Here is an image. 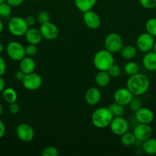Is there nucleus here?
<instances>
[{"label": "nucleus", "mask_w": 156, "mask_h": 156, "mask_svg": "<svg viewBox=\"0 0 156 156\" xmlns=\"http://www.w3.org/2000/svg\"><path fill=\"white\" fill-rule=\"evenodd\" d=\"M150 86L149 79L143 73L130 76L126 82V88L134 95H142L148 91Z\"/></svg>", "instance_id": "nucleus-1"}, {"label": "nucleus", "mask_w": 156, "mask_h": 156, "mask_svg": "<svg viewBox=\"0 0 156 156\" xmlns=\"http://www.w3.org/2000/svg\"><path fill=\"white\" fill-rule=\"evenodd\" d=\"M113 118L108 108L101 107L93 112L91 116L92 124L98 129H104L110 126Z\"/></svg>", "instance_id": "nucleus-2"}, {"label": "nucleus", "mask_w": 156, "mask_h": 156, "mask_svg": "<svg viewBox=\"0 0 156 156\" xmlns=\"http://www.w3.org/2000/svg\"><path fill=\"white\" fill-rule=\"evenodd\" d=\"M93 66L99 71H108L115 63L113 53L107 50H100L95 53L93 59Z\"/></svg>", "instance_id": "nucleus-3"}, {"label": "nucleus", "mask_w": 156, "mask_h": 156, "mask_svg": "<svg viewBox=\"0 0 156 156\" xmlns=\"http://www.w3.org/2000/svg\"><path fill=\"white\" fill-rule=\"evenodd\" d=\"M28 25L25 21V18L21 17H13L9 20L8 23V29L11 34L15 37L24 36L26 31L28 29Z\"/></svg>", "instance_id": "nucleus-4"}, {"label": "nucleus", "mask_w": 156, "mask_h": 156, "mask_svg": "<svg viewBox=\"0 0 156 156\" xmlns=\"http://www.w3.org/2000/svg\"><path fill=\"white\" fill-rule=\"evenodd\" d=\"M104 47L106 50L112 53H117L120 52L123 47V41L120 35L115 32L108 34L104 40Z\"/></svg>", "instance_id": "nucleus-5"}, {"label": "nucleus", "mask_w": 156, "mask_h": 156, "mask_svg": "<svg viewBox=\"0 0 156 156\" xmlns=\"http://www.w3.org/2000/svg\"><path fill=\"white\" fill-rule=\"evenodd\" d=\"M6 53L12 60L20 62L24 56H26L25 47L21 43L12 41L9 43L6 47Z\"/></svg>", "instance_id": "nucleus-6"}, {"label": "nucleus", "mask_w": 156, "mask_h": 156, "mask_svg": "<svg viewBox=\"0 0 156 156\" xmlns=\"http://www.w3.org/2000/svg\"><path fill=\"white\" fill-rule=\"evenodd\" d=\"M154 41V37L152 35L148 32L142 33L139 34L136 40V48L142 53H148L152 50Z\"/></svg>", "instance_id": "nucleus-7"}, {"label": "nucleus", "mask_w": 156, "mask_h": 156, "mask_svg": "<svg viewBox=\"0 0 156 156\" xmlns=\"http://www.w3.org/2000/svg\"><path fill=\"white\" fill-rule=\"evenodd\" d=\"M42 85V78L35 72L26 74L22 80V85L28 91H36Z\"/></svg>", "instance_id": "nucleus-8"}, {"label": "nucleus", "mask_w": 156, "mask_h": 156, "mask_svg": "<svg viewBox=\"0 0 156 156\" xmlns=\"http://www.w3.org/2000/svg\"><path fill=\"white\" fill-rule=\"evenodd\" d=\"M110 129L111 132L116 136H121L128 130V123L122 116L114 117L110 124Z\"/></svg>", "instance_id": "nucleus-9"}, {"label": "nucleus", "mask_w": 156, "mask_h": 156, "mask_svg": "<svg viewBox=\"0 0 156 156\" xmlns=\"http://www.w3.org/2000/svg\"><path fill=\"white\" fill-rule=\"evenodd\" d=\"M16 136L21 141L24 143H29L33 140L35 133L33 127L30 124L26 123H20L16 128Z\"/></svg>", "instance_id": "nucleus-10"}, {"label": "nucleus", "mask_w": 156, "mask_h": 156, "mask_svg": "<svg viewBox=\"0 0 156 156\" xmlns=\"http://www.w3.org/2000/svg\"><path fill=\"white\" fill-rule=\"evenodd\" d=\"M42 37L47 41H54L59 35V29L56 24L50 21L41 24L39 27Z\"/></svg>", "instance_id": "nucleus-11"}, {"label": "nucleus", "mask_w": 156, "mask_h": 156, "mask_svg": "<svg viewBox=\"0 0 156 156\" xmlns=\"http://www.w3.org/2000/svg\"><path fill=\"white\" fill-rule=\"evenodd\" d=\"M133 134L136 139V141L141 143L145 141L148 139L151 138L153 134V129L150 124L139 123L133 130Z\"/></svg>", "instance_id": "nucleus-12"}, {"label": "nucleus", "mask_w": 156, "mask_h": 156, "mask_svg": "<svg viewBox=\"0 0 156 156\" xmlns=\"http://www.w3.org/2000/svg\"><path fill=\"white\" fill-rule=\"evenodd\" d=\"M83 21L85 25L91 30H96L100 27L101 19L99 15L92 10L84 12Z\"/></svg>", "instance_id": "nucleus-13"}, {"label": "nucleus", "mask_w": 156, "mask_h": 156, "mask_svg": "<svg viewBox=\"0 0 156 156\" xmlns=\"http://www.w3.org/2000/svg\"><path fill=\"white\" fill-rule=\"evenodd\" d=\"M133 98H134V94L127 88H118L113 94L114 101L123 105L124 107L129 105Z\"/></svg>", "instance_id": "nucleus-14"}, {"label": "nucleus", "mask_w": 156, "mask_h": 156, "mask_svg": "<svg viewBox=\"0 0 156 156\" xmlns=\"http://www.w3.org/2000/svg\"><path fill=\"white\" fill-rule=\"evenodd\" d=\"M135 117L139 123L150 124L154 120V112L148 108L142 107L135 112Z\"/></svg>", "instance_id": "nucleus-15"}, {"label": "nucleus", "mask_w": 156, "mask_h": 156, "mask_svg": "<svg viewBox=\"0 0 156 156\" xmlns=\"http://www.w3.org/2000/svg\"><path fill=\"white\" fill-rule=\"evenodd\" d=\"M101 98H102V94L100 90L96 87H91L88 88L84 95L86 102L90 106H95L98 105L100 101Z\"/></svg>", "instance_id": "nucleus-16"}, {"label": "nucleus", "mask_w": 156, "mask_h": 156, "mask_svg": "<svg viewBox=\"0 0 156 156\" xmlns=\"http://www.w3.org/2000/svg\"><path fill=\"white\" fill-rule=\"evenodd\" d=\"M24 37L28 44H34V45H38L41 42L43 38L39 29L35 27H28Z\"/></svg>", "instance_id": "nucleus-17"}, {"label": "nucleus", "mask_w": 156, "mask_h": 156, "mask_svg": "<svg viewBox=\"0 0 156 156\" xmlns=\"http://www.w3.org/2000/svg\"><path fill=\"white\" fill-rule=\"evenodd\" d=\"M142 65L148 71H156V53L153 51L145 53L142 58Z\"/></svg>", "instance_id": "nucleus-18"}, {"label": "nucleus", "mask_w": 156, "mask_h": 156, "mask_svg": "<svg viewBox=\"0 0 156 156\" xmlns=\"http://www.w3.org/2000/svg\"><path fill=\"white\" fill-rule=\"evenodd\" d=\"M36 68V64L34 59L30 56H24L19 63V69L25 74L34 73Z\"/></svg>", "instance_id": "nucleus-19"}, {"label": "nucleus", "mask_w": 156, "mask_h": 156, "mask_svg": "<svg viewBox=\"0 0 156 156\" xmlns=\"http://www.w3.org/2000/svg\"><path fill=\"white\" fill-rule=\"evenodd\" d=\"M111 77L107 71H99L95 76V83L99 88L106 87L110 84Z\"/></svg>", "instance_id": "nucleus-20"}, {"label": "nucleus", "mask_w": 156, "mask_h": 156, "mask_svg": "<svg viewBox=\"0 0 156 156\" xmlns=\"http://www.w3.org/2000/svg\"><path fill=\"white\" fill-rule=\"evenodd\" d=\"M142 151L147 155H156V139L152 138L151 136V138L142 142Z\"/></svg>", "instance_id": "nucleus-21"}, {"label": "nucleus", "mask_w": 156, "mask_h": 156, "mask_svg": "<svg viewBox=\"0 0 156 156\" xmlns=\"http://www.w3.org/2000/svg\"><path fill=\"white\" fill-rule=\"evenodd\" d=\"M73 2L76 9L84 13L87 11L92 10L96 4L97 0H73Z\"/></svg>", "instance_id": "nucleus-22"}, {"label": "nucleus", "mask_w": 156, "mask_h": 156, "mask_svg": "<svg viewBox=\"0 0 156 156\" xmlns=\"http://www.w3.org/2000/svg\"><path fill=\"white\" fill-rule=\"evenodd\" d=\"M119 53L123 59L131 60V59H134L137 55V48L132 45L123 46Z\"/></svg>", "instance_id": "nucleus-23"}, {"label": "nucleus", "mask_w": 156, "mask_h": 156, "mask_svg": "<svg viewBox=\"0 0 156 156\" xmlns=\"http://www.w3.org/2000/svg\"><path fill=\"white\" fill-rule=\"evenodd\" d=\"M2 98L4 99L5 101L9 104L16 102L17 99H18V94H17L16 91L10 87L9 88L6 87V88L2 92Z\"/></svg>", "instance_id": "nucleus-24"}, {"label": "nucleus", "mask_w": 156, "mask_h": 156, "mask_svg": "<svg viewBox=\"0 0 156 156\" xmlns=\"http://www.w3.org/2000/svg\"><path fill=\"white\" fill-rule=\"evenodd\" d=\"M107 108H109L111 114H113V117H121V116L123 115L124 112H125V108H124L123 105H120V104L117 103L116 101L110 104Z\"/></svg>", "instance_id": "nucleus-25"}, {"label": "nucleus", "mask_w": 156, "mask_h": 156, "mask_svg": "<svg viewBox=\"0 0 156 156\" xmlns=\"http://www.w3.org/2000/svg\"><path fill=\"white\" fill-rule=\"evenodd\" d=\"M120 141L121 143L122 144V146H126V147H129V146H133V145L136 143V137H135L133 133L126 132L121 136Z\"/></svg>", "instance_id": "nucleus-26"}, {"label": "nucleus", "mask_w": 156, "mask_h": 156, "mask_svg": "<svg viewBox=\"0 0 156 156\" xmlns=\"http://www.w3.org/2000/svg\"><path fill=\"white\" fill-rule=\"evenodd\" d=\"M139 70V65L134 61H128L125 64V66H124V71H125V74L128 75L129 76L138 73Z\"/></svg>", "instance_id": "nucleus-27"}, {"label": "nucleus", "mask_w": 156, "mask_h": 156, "mask_svg": "<svg viewBox=\"0 0 156 156\" xmlns=\"http://www.w3.org/2000/svg\"><path fill=\"white\" fill-rule=\"evenodd\" d=\"M146 32L156 37V18H151L145 23Z\"/></svg>", "instance_id": "nucleus-28"}, {"label": "nucleus", "mask_w": 156, "mask_h": 156, "mask_svg": "<svg viewBox=\"0 0 156 156\" xmlns=\"http://www.w3.org/2000/svg\"><path fill=\"white\" fill-rule=\"evenodd\" d=\"M12 13V6L6 1L0 4V16L8 17Z\"/></svg>", "instance_id": "nucleus-29"}, {"label": "nucleus", "mask_w": 156, "mask_h": 156, "mask_svg": "<svg viewBox=\"0 0 156 156\" xmlns=\"http://www.w3.org/2000/svg\"><path fill=\"white\" fill-rule=\"evenodd\" d=\"M129 108L132 112H136L140 108L142 107V100L139 98H133L132 100L129 103Z\"/></svg>", "instance_id": "nucleus-30"}, {"label": "nucleus", "mask_w": 156, "mask_h": 156, "mask_svg": "<svg viewBox=\"0 0 156 156\" xmlns=\"http://www.w3.org/2000/svg\"><path fill=\"white\" fill-rule=\"evenodd\" d=\"M50 15H49L48 12H45V11H41L37 15V21L40 24L50 21Z\"/></svg>", "instance_id": "nucleus-31"}, {"label": "nucleus", "mask_w": 156, "mask_h": 156, "mask_svg": "<svg viewBox=\"0 0 156 156\" xmlns=\"http://www.w3.org/2000/svg\"><path fill=\"white\" fill-rule=\"evenodd\" d=\"M58 155H59L58 149L53 146H47L42 152L43 156H58Z\"/></svg>", "instance_id": "nucleus-32"}, {"label": "nucleus", "mask_w": 156, "mask_h": 156, "mask_svg": "<svg viewBox=\"0 0 156 156\" xmlns=\"http://www.w3.org/2000/svg\"><path fill=\"white\" fill-rule=\"evenodd\" d=\"M107 72L111 78H118L121 74V68L119 65L114 63Z\"/></svg>", "instance_id": "nucleus-33"}, {"label": "nucleus", "mask_w": 156, "mask_h": 156, "mask_svg": "<svg viewBox=\"0 0 156 156\" xmlns=\"http://www.w3.org/2000/svg\"><path fill=\"white\" fill-rule=\"evenodd\" d=\"M25 53L27 56H30V57H33L35 55L38 53V47L37 45H34V44H28L25 47Z\"/></svg>", "instance_id": "nucleus-34"}, {"label": "nucleus", "mask_w": 156, "mask_h": 156, "mask_svg": "<svg viewBox=\"0 0 156 156\" xmlns=\"http://www.w3.org/2000/svg\"><path fill=\"white\" fill-rule=\"evenodd\" d=\"M139 3L146 9H153L156 8V0H139Z\"/></svg>", "instance_id": "nucleus-35"}, {"label": "nucleus", "mask_w": 156, "mask_h": 156, "mask_svg": "<svg viewBox=\"0 0 156 156\" xmlns=\"http://www.w3.org/2000/svg\"><path fill=\"white\" fill-rule=\"evenodd\" d=\"M20 111V106L16 103V102H14V103L12 104H9V111L10 114H18Z\"/></svg>", "instance_id": "nucleus-36"}, {"label": "nucleus", "mask_w": 156, "mask_h": 156, "mask_svg": "<svg viewBox=\"0 0 156 156\" xmlns=\"http://www.w3.org/2000/svg\"><path fill=\"white\" fill-rule=\"evenodd\" d=\"M6 71V63L5 59L0 54V76H2Z\"/></svg>", "instance_id": "nucleus-37"}, {"label": "nucleus", "mask_w": 156, "mask_h": 156, "mask_svg": "<svg viewBox=\"0 0 156 156\" xmlns=\"http://www.w3.org/2000/svg\"><path fill=\"white\" fill-rule=\"evenodd\" d=\"M8 4L10 5L12 7H17L23 4L24 0H6Z\"/></svg>", "instance_id": "nucleus-38"}, {"label": "nucleus", "mask_w": 156, "mask_h": 156, "mask_svg": "<svg viewBox=\"0 0 156 156\" xmlns=\"http://www.w3.org/2000/svg\"><path fill=\"white\" fill-rule=\"evenodd\" d=\"M25 21L26 22H27L28 27H32V26H33L34 24H35V21H36V19H35V18L34 16L30 15V16H28L27 18H25Z\"/></svg>", "instance_id": "nucleus-39"}, {"label": "nucleus", "mask_w": 156, "mask_h": 156, "mask_svg": "<svg viewBox=\"0 0 156 156\" xmlns=\"http://www.w3.org/2000/svg\"><path fill=\"white\" fill-rule=\"evenodd\" d=\"M6 125L3 123V121H2V120H0V140L2 138H3V136L6 134Z\"/></svg>", "instance_id": "nucleus-40"}, {"label": "nucleus", "mask_w": 156, "mask_h": 156, "mask_svg": "<svg viewBox=\"0 0 156 156\" xmlns=\"http://www.w3.org/2000/svg\"><path fill=\"white\" fill-rule=\"evenodd\" d=\"M25 75H26L25 73H24L22 71L19 70V71L16 72V73H15V78H16L17 80L22 82V80L24 79Z\"/></svg>", "instance_id": "nucleus-41"}, {"label": "nucleus", "mask_w": 156, "mask_h": 156, "mask_svg": "<svg viewBox=\"0 0 156 156\" xmlns=\"http://www.w3.org/2000/svg\"><path fill=\"white\" fill-rule=\"evenodd\" d=\"M5 88H6V81L2 76H0V93L2 92Z\"/></svg>", "instance_id": "nucleus-42"}, {"label": "nucleus", "mask_w": 156, "mask_h": 156, "mask_svg": "<svg viewBox=\"0 0 156 156\" xmlns=\"http://www.w3.org/2000/svg\"><path fill=\"white\" fill-rule=\"evenodd\" d=\"M4 50H5L4 45H3V44L0 42V54H2V53H3V51H4Z\"/></svg>", "instance_id": "nucleus-43"}, {"label": "nucleus", "mask_w": 156, "mask_h": 156, "mask_svg": "<svg viewBox=\"0 0 156 156\" xmlns=\"http://www.w3.org/2000/svg\"><path fill=\"white\" fill-rule=\"evenodd\" d=\"M3 29H4V24H3L2 21L0 20V34L3 31Z\"/></svg>", "instance_id": "nucleus-44"}, {"label": "nucleus", "mask_w": 156, "mask_h": 156, "mask_svg": "<svg viewBox=\"0 0 156 156\" xmlns=\"http://www.w3.org/2000/svg\"><path fill=\"white\" fill-rule=\"evenodd\" d=\"M3 111H4V108H3V106L2 104H0V117L3 114Z\"/></svg>", "instance_id": "nucleus-45"}, {"label": "nucleus", "mask_w": 156, "mask_h": 156, "mask_svg": "<svg viewBox=\"0 0 156 156\" xmlns=\"http://www.w3.org/2000/svg\"><path fill=\"white\" fill-rule=\"evenodd\" d=\"M152 51L156 53V41H154V46H153V48H152Z\"/></svg>", "instance_id": "nucleus-46"}, {"label": "nucleus", "mask_w": 156, "mask_h": 156, "mask_svg": "<svg viewBox=\"0 0 156 156\" xmlns=\"http://www.w3.org/2000/svg\"><path fill=\"white\" fill-rule=\"evenodd\" d=\"M6 1V0H0V4H1V3H2L3 2H5Z\"/></svg>", "instance_id": "nucleus-47"}, {"label": "nucleus", "mask_w": 156, "mask_h": 156, "mask_svg": "<svg viewBox=\"0 0 156 156\" xmlns=\"http://www.w3.org/2000/svg\"><path fill=\"white\" fill-rule=\"evenodd\" d=\"M31 1H37V0H31Z\"/></svg>", "instance_id": "nucleus-48"}, {"label": "nucleus", "mask_w": 156, "mask_h": 156, "mask_svg": "<svg viewBox=\"0 0 156 156\" xmlns=\"http://www.w3.org/2000/svg\"><path fill=\"white\" fill-rule=\"evenodd\" d=\"M0 17H1V16H0Z\"/></svg>", "instance_id": "nucleus-49"}]
</instances>
